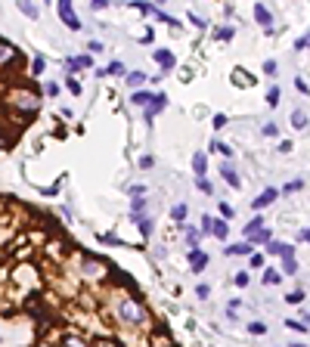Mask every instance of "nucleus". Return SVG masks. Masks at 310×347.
I'll use <instances>...</instances> for the list:
<instances>
[{
	"label": "nucleus",
	"mask_w": 310,
	"mask_h": 347,
	"mask_svg": "<svg viewBox=\"0 0 310 347\" xmlns=\"http://www.w3.org/2000/svg\"><path fill=\"white\" fill-rule=\"evenodd\" d=\"M102 242H109V245H118L121 239H118V236H115V233H106V236H102Z\"/></svg>",
	"instance_id": "58836bf2"
},
{
	"label": "nucleus",
	"mask_w": 310,
	"mask_h": 347,
	"mask_svg": "<svg viewBox=\"0 0 310 347\" xmlns=\"http://www.w3.org/2000/svg\"><path fill=\"white\" fill-rule=\"evenodd\" d=\"M186 214H189L186 205H174V208H171V217H174V220H186Z\"/></svg>",
	"instance_id": "b1692460"
},
{
	"label": "nucleus",
	"mask_w": 310,
	"mask_h": 347,
	"mask_svg": "<svg viewBox=\"0 0 310 347\" xmlns=\"http://www.w3.org/2000/svg\"><path fill=\"white\" fill-rule=\"evenodd\" d=\"M106 75H124V65H121V62H109Z\"/></svg>",
	"instance_id": "7c9ffc66"
},
{
	"label": "nucleus",
	"mask_w": 310,
	"mask_h": 347,
	"mask_svg": "<svg viewBox=\"0 0 310 347\" xmlns=\"http://www.w3.org/2000/svg\"><path fill=\"white\" fill-rule=\"evenodd\" d=\"M131 102L134 105H140V108H146L152 102V93H146V90H134V96H131Z\"/></svg>",
	"instance_id": "2eb2a0df"
},
{
	"label": "nucleus",
	"mask_w": 310,
	"mask_h": 347,
	"mask_svg": "<svg viewBox=\"0 0 310 347\" xmlns=\"http://www.w3.org/2000/svg\"><path fill=\"white\" fill-rule=\"evenodd\" d=\"M261 229H264V220H261V217H254V220H251V223L245 226V236H248V239H251V236H258Z\"/></svg>",
	"instance_id": "4be33fe9"
},
{
	"label": "nucleus",
	"mask_w": 310,
	"mask_h": 347,
	"mask_svg": "<svg viewBox=\"0 0 310 347\" xmlns=\"http://www.w3.org/2000/svg\"><path fill=\"white\" fill-rule=\"evenodd\" d=\"M224 254H230V258H236V254H251V245L248 242H239V245H227Z\"/></svg>",
	"instance_id": "dca6fc26"
},
{
	"label": "nucleus",
	"mask_w": 310,
	"mask_h": 347,
	"mask_svg": "<svg viewBox=\"0 0 310 347\" xmlns=\"http://www.w3.org/2000/svg\"><path fill=\"white\" fill-rule=\"evenodd\" d=\"M56 13H59V19L71 28V31H78L81 28V22H78V16H75V7L68 4V0H62V4H56Z\"/></svg>",
	"instance_id": "20e7f679"
},
{
	"label": "nucleus",
	"mask_w": 310,
	"mask_h": 347,
	"mask_svg": "<svg viewBox=\"0 0 310 347\" xmlns=\"http://www.w3.org/2000/svg\"><path fill=\"white\" fill-rule=\"evenodd\" d=\"M68 90H71V93H75V96H78V93H81V84H78L75 78H68Z\"/></svg>",
	"instance_id": "ea45409f"
},
{
	"label": "nucleus",
	"mask_w": 310,
	"mask_h": 347,
	"mask_svg": "<svg viewBox=\"0 0 310 347\" xmlns=\"http://www.w3.org/2000/svg\"><path fill=\"white\" fill-rule=\"evenodd\" d=\"M276 134H279V124H273V121L264 124V137H276Z\"/></svg>",
	"instance_id": "72a5a7b5"
},
{
	"label": "nucleus",
	"mask_w": 310,
	"mask_h": 347,
	"mask_svg": "<svg viewBox=\"0 0 310 347\" xmlns=\"http://www.w3.org/2000/svg\"><path fill=\"white\" fill-rule=\"evenodd\" d=\"M267 251H270V254H279V258H282V254H288V251H291V245H282V242H267Z\"/></svg>",
	"instance_id": "aec40b11"
},
{
	"label": "nucleus",
	"mask_w": 310,
	"mask_h": 347,
	"mask_svg": "<svg viewBox=\"0 0 310 347\" xmlns=\"http://www.w3.org/2000/svg\"><path fill=\"white\" fill-rule=\"evenodd\" d=\"M214 127H227V115H214Z\"/></svg>",
	"instance_id": "a18cd8bd"
},
{
	"label": "nucleus",
	"mask_w": 310,
	"mask_h": 347,
	"mask_svg": "<svg viewBox=\"0 0 310 347\" xmlns=\"http://www.w3.org/2000/svg\"><path fill=\"white\" fill-rule=\"evenodd\" d=\"M279 279H282L279 270H264V282H267V285H279Z\"/></svg>",
	"instance_id": "5701e85b"
},
{
	"label": "nucleus",
	"mask_w": 310,
	"mask_h": 347,
	"mask_svg": "<svg viewBox=\"0 0 310 347\" xmlns=\"http://www.w3.org/2000/svg\"><path fill=\"white\" fill-rule=\"evenodd\" d=\"M165 105H168V96H165V93H155V96H152V102L146 105V121H152L158 112H165Z\"/></svg>",
	"instance_id": "39448f33"
},
{
	"label": "nucleus",
	"mask_w": 310,
	"mask_h": 347,
	"mask_svg": "<svg viewBox=\"0 0 310 347\" xmlns=\"http://www.w3.org/2000/svg\"><path fill=\"white\" fill-rule=\"evenodd\" d=\"M44 90H47V96H56V93H59V84H47Z\"/></svg>",
	"instance_id": "79ce46f5"
},
{
	"label": "nucleus",
	"mask_w": 310,
	"mask_h": 347,
	"mask_svg": "<svg viewBox=\"0 0 310 347\" xmlns=\"http://www.w3.org/2000/svg\"><path fill=\"white\" fill-rule=\"evenodd\" d=\"M143 214H146V202H143V198H134V205H131V217H134V220H140Z\"/></svg>",
	"instance_id": "6ab92c4d"
},
{
	"label": "nucleus",
	"mask_w": 310,
	"mask_h": 347,
	"mask_svg": "<svg viewBox=\"0 0 310 347\" xmlns=\"http://www.w3.org/2000/svg\"><path fill=\"white\" fill-rule=\"evenodd\" d=\"M248 332L251 335H267V325L264 322H248Z\"/></svg>",
	"instance_id": "c85d7f7f"
},
{
	"label": "nucleus",
	"mask_w": 310,
	"mask_h": 347,
	"mask_svg": "<svg viewBox=\"0 0 310 347\" xmlns=\"http://www.w3.org/2000/svg\"><path fill=\"white\" fill-rule=\"evenodd\" d=\"M304 301V291H291V295L285 298V304H301Z\"/></svg>",
	"instance_id": "c9c22d12"
},
{
	"label": "nucleus",
	"mask_w": 310,
	"mask_h": 347,
	"mask_svg": "<svg viewBox=\"0 0 310 347\" xmlns=\"http://www.w3.org/2000/svg\"><path fill=\"white\" fill-rule=\"evenodd\" d=\"M143 192H146L143 186H131V195H134V198H143Z\"/></svg>",
	"instance_id": "09e8293b"
},
{
	"label": "nucleus",
	"mask_w": 310,
	"mask_h": 347,
	"mask_svg": "<svg viewBox=\"0 0 310 347\" xmlns=\"http://www.w3.org/2000/svg\"><path fill=\"white\" fill-rule=\"evenodd\" d=\"M221 174L227 177V183H230L233 189H239V186H242V180H239V174H236V168H233L230 161H224V164H221Z\"/></svg>",
	"instance_id": "6e6552de"
},
{
	"label": "nucleus",
	"mask_w": 310,
	"mask_h": 347,
	"mask_svg": "<svg viewBox=\"0 0 310 347\" xmlns=\"http://www.w3.org/2000/svg\"><path fill=\"white\" fill-rule=\"evenodd\" d=\"M304 47H310V34H307V38H304Z\"/></svg>",
	"instance_id": "6e6d98bb"
},
{
	"label": "nucleus",
	"mask_w": 310,
	"mask_h": 347,
	"mask_svg": "<svg viewBox=\"0 0 310 347\" xmlns=\"http://www.w3.org/2000/svg\"><path fill=\"white\" fill-rule=\"evenodd\" d=\"M47 68V62H44V56H38V59H34L31 62V71H34V75H41V71Z\"/></svg>",
	"instance_id": "2f4dec72"
},
{
	"label": "nucleus",
	"mask_w": 310,
	"mask_h": 347,
	"mask_svg": "<svg viewBox=\"0 0 310 347\" xmlns=\"http://www.w3.org/2000/svg\"><path fill=\"white\" fill-rule=\"evenodd\" d=\"M71 62H75V68H93V56H78Z\"/></svg>",
	"instance_id": "a878e982"
},
{
	"label": "nucleus",
	"mask_w": 310,
	"mask_h": 347,
	"mask_svg": "<svg viewBox=\"0 0 310 347\" xmlns=\"http://www.w3.org/2000/svg\"><path fill=\"white\" fill-rule=\"evenodd\" d=\"M236 285H248V273H236Z\"/></svg>",
	"instance_id": "c03bdc74"
},
{
	"label": "nucleus",
	"mask_w": 310,
	"mask_h": 347,
	"mask_svg": "<svg viewBox=\"0 0 310 347\" xmlns=\"http://www.w3.org/2000/svg\"><path fill=\"white\" fill-rule=\"evenodd\" d=\"M282 273H285V276H295V273H298V261H295V248H291L288 254H282Z\"/></svg>",
	"instance_id": "9b49d317"
},
{
	"label": "nucleus",
	"mask_w": 310,
	"mask_h": 347,
	"mask_svg": "<svg viewBox=\"0 0 310 347\" xmlns=\"http://www.w3.org/2000/svg\"><path fill=\"white\" fill-rule=\"evenodd\" d=\"M19 10L28 16V19H38V16H41V10L34 7V4H28V0H22V4H19Z\"/></svg>",
	"instance_id": "412c9836"
},
{
	"label": "nucleus",
	"mask_w": 310,
	"mask_h": 347,
	"mask_svg": "<svg viewBox=\"0 0 310 347\" xmlns=\"http://www.w3.org/2000/svg\"><path fill=\"white\" fill-rule=\"evenodd\" d=\"M291 124H295V127H307V115L301 112V108H298L295 115H291Z\"/></svg>",
	"instance_id": "c756f323"
},
{
	"label": "nucleus",
	"mask_w": 310,
	"mask_h": 347,
	"mask_svg": "<svg viewBox=\"0 0 310 347\" xmlns=\"http://www.w3.org/2000/svg\"><path fill=\"white\" fill-rule=\"evenodd\" d=\"M16 56H19V50H16L13 44H7V41H0V65L10 62V59H16Z\"/></svg>",
	"instance_id": "4468645a"
},
{
	"label": "nucleus",
	"mask_w": 310,
	"mask_h": 347,
	"mask_svg": "<svg viewBox=\"0 0 310 347\" xmlns=\"http://www.w3.org/2000/svg\"><path fill=\"white\" fill-rule=\"evenodd\" d=\"M251 267H264V258H261V254H251Z\"/></svg>",
	"instance_id": "de8ad7c7"
},
{
	"label": "nucleus",
	"mask_w": 310,
	"mask_h": 347,
	"mask_svg": "<svg viewBox=\"0 0 310 347\" xmlns=\"http://www.w3.org/2000/svg\"><path fill=\"white\" fill-rule=\"evenodd\" d=\"M146 81H149V75H143V71H131V75H127V84H131L134 90H137V87H143Z\"/></svg>",
	"instance_id": "f3484780"
},
{
	"label": "nucleus",
	"mask_w": 310,
	"mask_h": 347,
	"mask_svg": "<svg viewBox=\"0 0 310 347\" xmlns=\"http://www.w3.org/2000/svg\"><path fill=\"white\" fill-rule=\"evenodd\" d=\"M99 347H115V344H99Z\"/></svg>",
	"instance_id": "13d9d810"
},
{
	"label": "nucleus",
	"mask_w": 310,
	"mask_h": 347,
	"mask_svg": "<svg viewBox=\"0 0 310 347\" xmlns=\"http://www.w3.org/2000/svg\"><path fill=\"white\" fill-rule=\"evenodd\" d=\"M211 149H214V152H221L224 158H230V155H233V149H230L227 143H211Z\"/></svg>",
	"instance_id": "bb28decb"
},
{
	"label": "nucleus",
	"mask_w": 310,
	"mask_h": 347,
	"mask_svg": "<svg viewBox=\"0 0 310 347\" xmlns=\"http://www.w3.org/2000/svg\"><path fill=\"white\" fill-rule=\"evenodd\" d=\"M254 19H258V22L267 28V34H273V28H270V25H273V16H270V10H267L264 4H258V7H254Z\"/></svg>",
	"instance_id": "0eeeda50"
},
{
	"label": "nucleus",
	"mask_w": 310,
	"mask_h": 347,
	"mask_svg": "<svg viewBox=\"0 0 310 347\" xmlns=\"http://www.w3.org/2000/svg\"><path fill=\"white\" fill-rule=\"evenodd\" d=\"M301 239H307V242H310V229H304V233H301Z\"/></svg>",
	"instance_id": "5fc2aeb1"
},
{
	"label": "nucleus",
	"mask_w": 310,
	"mask_h": 347,
	"mask_svg": "<svg viewBox=\"0 0 310 347\" xmlns=\"http://www.w3.org/2000/svg\"><path fill=\"white\" fill-rule=\"evenodd\" d=\"M192 171H195L198 177H205V171H208V155H205V152H195V155H192Z\"/></svg>",
	"instance_id": "f8f14e48"
},
{
	"label": "nucleus",
	"mask_w": 310,
	"mask_h": 347,
	"mask_svg": "<svg viewBox=\"0 0 310 347\" xmlns=\"http://www.w3.org/2000/svg\"><path fill=\"white\" fill-rule=\"evenodd\" d=\"M214 34H217V41H230L233 38V28H217Z\"/></svg>",
	"instance_id": "473e14b6"
},
{
	"label": "nucleus",
	"mask_w": 310,
	"mask_h": 347,
	"mask_svg": "<svg viewBox=\"0 0 310 347\" xmlns=\"http://www.w3.org/2000/svg\"><path fill=\"white\" fill-rule=\"evenodd\" d=\"M10 105L16 108V112H22V115H34L41 108L38 96L31 93V90H13V96H10Z\"/></svg>",
	"instance_id": "f03ea898"
},
{
	"label": "nucleus",
	"mask_w": 310,
	"mask_h": 347,
	"mask_svg": "<svg viewBox=\"0 0 310 347\" xmlns=\"http://www.w3.org/2000/svg\"><path fill=\"white\" fill-rule=\"evenodd\" d=\"M276 195H279V189H267V192H261V195L251 202V208H254V211H261V208H267V205H270Z\"/></svg>",
	"instance_id": "9d476101"
},
{
	"label": "nucleus",
	"mask_w": 310,
	"mask_h": 347,
	"mask_svg": "<svg viewBox=\"0 0 310 347\" xmlns=\"http://www.w3.org/2000/svg\"><path fill=\"white\" fill-rule=\"evenodd\" d=\"M115 316H118L124 325L137 328V325H146V322H149V310H146V304L137 301V298H121V301L115 304Z\"/></svg>",
	"instance_id": "f257e3e1"
},
{
	"label": "nucleus",
	"mask_w": 310,
	"mask_h": 347,
	"mask_svg": "<svg viewBox=\"0 0 310 347\" xmlns=\"http://www.w3.org/2000/svg\"><path fill=\"white\" fill-rule=\"evenodd\" d=\"M298 189H301V180H295V183H288V186H285V192H298Z\"/></svg>",
	"instance_id": "3c124183"
},
{
	"label": "nucleus",
	"mask_w": 310,
	"mask_h": 347,
	"mask_svg": "<svg viewBox=\"0 0 310 347\" xmlns=\"http://www.w3.org/2000/svg\"><path fill=\"white\" fill-rule=\"evenodd\" d=\"M137 226H140V233L146 236V239H149V236H152V229H155V223L149 220V217H140V220H137Z\"/></svg>",
	"instance_id": "a211bd4d"
},
{
	"label": "nucleus",
	"mask_w": 310,
	"mask_h": 347,
	"mask_svg": "<svg viewBox=\"0 0 310 347\" xmlns=\"http://www.w3.org/2000/svg\"><path fill=\"white\" fill-rule=\"evenodd\" d=\"M152 164H155L152 155H143V158H140V168H152Z\"/></svg>",
	"instance_id": "37998d69"
},
{
	"label": "nucleus",
	"mask_w": 310,
	"mask_h": 347,
	"mask_svg": "<svg viewBox=\"0 0 310 347\" xmlns=\"http://www.w3.org/2000/svg\"><path fill=\"white\" fill-rule=\"evenodd\" d=\"M301 322H304V325L310 328V310H304V313H301Z\"/></svg>",
	"instance_id": "864d4df0"
},
{
	"label": "nucleus",
	"mask_w": 310,
	"mask_h": 347,
	"mask_svg": "<svg viewBox=\"0 0 310 347\" xmlns=\"http://www.w3.org/2000/svg\"><path fill=\"white\" fill-rule=\"evenodd\" d=\"M279 102V87H270L267 90V105H276Z\"/></svg>",
	"instance_id": "cd10ccee"
},
{
	"label": "nucleus",
	"mask_w": 310,
	"mask_h": 347,
	"mask_svg": "<svg viewBox=\"0 0 310 347\" xmlns=\"http://www.w3.org/2000/svg\"><path fill=\"white\" fill-rule=\"evenodd\" d=\"M202 229H205V233H211V217H208V214L202 217Z\"/></svg>",
	"instance_id": "603ef678"
},
{
	"label": "nucleus",
	"mask_w": 310,
	"mask_h": 347,
	"mask_svg": "<svg viewBox=\"0 0 310 347\" xmlns=\"http://www.w3.org/2000/svg\"><path fill=\"white\" fill-rule=\"evenodd\" d=\"M195 295H198V298H208V295H211V288H208V285H198V288H195Z\"/></svg>",
	"instance_id": "a19ab883"
},
{
	"label": "nucleus",
	"mask_w": 310,
	"mask_h": 347,
	"mask_svg": "<svg viewBox=\"0 0 310 347\" xmlns=\"http://www.w3.org/2000/svg\"><path fill=\"white\" fill-rule=\"evenodd\" d=\"M264 71H267V75H273V71H276V62H273V59H270V62H264Z\"/></svg>",
	"instance_id": "8fccbe9b"
},
{
	"label": "nucleus",
	"mask_w": 310,
	"mask_h": 347,
	"mask_svg": "<svg viewBox=\"0 0 310 347\" xmlns=\"http://www.w3.org/2000/svg\"><path fill=\"white\" fill-rule=\"evenodd\" d=\"M81 270H84L87 279H102V276H106V264H102L99 258H84V261H81Z\"/></svg>",
	"instance_id": "7ed1b4c3"
},
{
	"label": "nucleus",
	"mask_w": 310,
	"mask_h": 347,
	"mask_svg": "<svg viewBox=\"0 0 310 347\" xmlns=\"http://www.w3.org/2000/svg\"><path fill=\"white\" fill-rule=\"evenodd\" d=\"M186 239H189V245H195V242H198V233H195V229H186Z\"/></svg>",
	"instance_id": "49530a36"
},
{
	"label": "nucleus",
	"mask_w": 310,
	"mask_h": 347,
	"mask_svg": "<svg viewBox=\"0 0 310 347\" xmlns=\"http://www.w3.org/2000/svg\"><path fill=\"white\" fill-rule=\"evenodd\" d=\"M291 347H307V344H291Z\"/></svg>",
	"instance_id": "4d7b16f0"
},
{
	"label": "nucleus",
	"mask_w": 310,
	"mask_h": 347,
	"mask_svg": "<svg viewBox=\"0 0 310 347\" xmlns=\"http://www.w3.org/2000/svg\"><path fill=\"white\" fill-rule=\"evenodd\" d=\"M285 325H288V328H295V332H307V325H304V322H298V319H288Z\"/></svg>",
	"instance_id": "4c0bfd02"
},
{
	"label": "nucleus",
	"mask_w": 310,
	"mask_h": 347,
	"mask_svg": "<svg viewBox=\"0 0 310 347\" xmlns=\"http://www.w3.org/2000/svg\"><path fill=\"white\" fill-rule=\"evenodd\" d=\"M211 233L217 236V239H227V236H230V223L224 220V217H217V220H211Z\"/></svg>",
	"instance_id": "ddd939ff"
},
{
	"label": "nucleus",
	"mask_w": 310,
	"mask_h": 347,
	"mask_svg": "<svg viewBox=\"0 0 310 347\" xmlns=\"http://www.w3.org/2000/svg\"><path fill=\"white\" fill-rule=\"evenodd\" d=\"M152 59H155V65H158L161 71H171V68L177 65V59H174V53H171V50H155V56H152Z\"/></svg>",
	"instance_id": "423d86ee"
},
{
	"label": "nucleus",
	"mask_w": 310,
	"mask_h": 347,
	"mask_svg": "<svg viewBox=\"0 0 310 347\" xmlns=\"http://www.w3.org/2000/svg\"><path fill=\"white\" fill-rule=\"evenodd\" d=\"M195 186H198V189H202V192H208V195L214 192V189H211V183H208V180H205V177H198V180H195Z\"/></svg>",
	"instance_id": "f704fd0d"
},
{
	"label": "nucleus",
	"mask_w": 310,
	"mask_h": 347,
	"mask_svg": "<svg viewBox=\"0 0 310 347\" xmlns=\"http://www.w3.org/2000/svg\"><path fill=\"white\" fill-rule=\"evenodd\" d=\"M221 214H224V220H230V217H236V208L224 202V205H221Z\"/></svg>",
	"instance_id": "e433bc0d"
},
{
	"label": "nucleus",
	"mask_w": 310,
	"mask_h": 347,
	"mask_svg": "<svg viewBox=\"0 0 310 347\" xmlns=\"http://www.w3.org/2000/svg\"><path fill=\"white\" fill-rule=\"evenodd\" d=\"M205 264H208V254H205V251H198V248H192V251H189V267H192L195 273H202Z\"/></svg>",
	"instance_id": "1a4fd4ad"
},
{
	"label": "nucleus",
	"mask_w": 310,
	"mask_h": 347,
	"mask_svg": "<svg viewBox=\"0 0 310 347\" xmlns=\"http://www.w3.org/2000/svg\"><path fill=\"white\" fill-rule=\"evenodd\" d=\"M254 242H273V236H270V229L264 226L258 236H251V239H248V245H254Z\"/></svg>",
	"instance_id": "393cba45"
}]
</instances>
